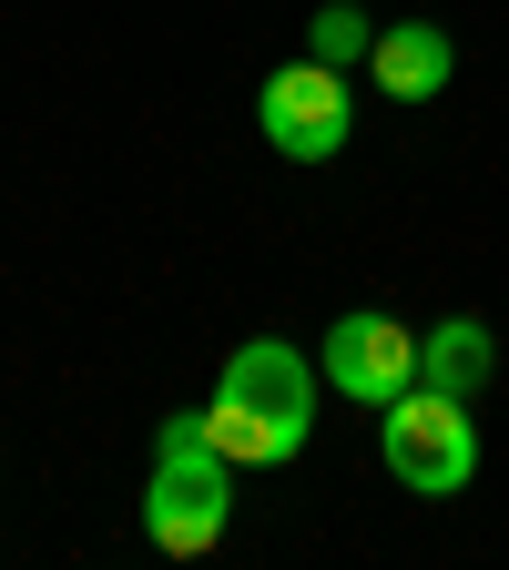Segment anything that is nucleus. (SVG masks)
Wrapping results in <instances>:
<instances>
[{
    "mask_svg": "<svg viewBox=\"0 0 509 570\" xmlns=\"http://www.w3.org/2000/svg\"><path fill=\"white\" fill-rule=\"evenodd\" d=\"M204 428H214V449L235 469H285L316 439V367L285 336H245L225 356V387H214Z\"/></svg>",
    "mask_w": 509,
    "mask_h": 570,
    "instance_id": "1",
    "label": "nucleus"
},
{
    "mask_svg": "<svg viewBox=\"0 0 509 570\" xmlns=\"http://www.w3.org/2000/svg\"><path fill=\"white\" fill-rule=\"evenodd\" d=\"M378 449H388V479L418 489V499H459L479 479V428H469V397H439V387H408L378 407Z\"/></svg>",
    "mask_w": 509,
    "mask_h": 570,
    "instance_id": "2",
    "label": "nucleus"
},
{
    "mask_svg": "<svg viewBox=\"0 0 509 570\" xmlns=\"http://www.w3.org/2000/svg\"><path fill=\"white\" fill-rule=\"evenodd\" d=\"M235 520V459L225 449H154V489H143V540L204 560Z\"/></svg>",
    "mask_w": 509,
    "mask_h": 570,
    "instance_id": "3",
    "label": "nucleus"
},
{
    "mask_svg": "<svg viewBox=\"0 0 509 570\" xmlns=\"http://www.w3.org/2000/svg\"><path fill=\"white\" fill-rule=\"evenodd\" d=\"M255 122L285 164H336L346 154V71L336 61H275L265 71V92H255Z\"/></svg>",
    "mask_w": 509,
    "mask_h": 570,
    "instance_id": "4",
    "label": "nucleus"
},
{
    "mask_svg": "<svg viewBox=\"0 0 509 570\" xmlns=\"http://www.w3.org/2000/svg\"><path fill=\"white\" fill-rule=\"evenodd\" d=\"M326 387L336 397H356V407H388V397H408L418 387V336L398 326V316H336L326 326Z\"/></svg>",
    "mask_w": 509,
    "mask_h": 570,
    "instance_id": "5",
    "label": "nucleus"
},
{
    "mask_svg": "<svg viewBox=\"0 0 509 570\" xmlns=\"http://www.w3.org/2000/svg\"><path fill=\"white\" fill-rule=\"evenodd\" d=\"M449 71H459V51H449L439 21H388L378 51H368V82H378L388 102H439V92H449Z\"/></svg>",
    "mask_w": 509,
    "mask_h": 570,
    "instance_id": "6",
    "label": "nucleus"
},
{
    "mask_svg": "<svg viewBox=\"0 0 509 570\" xmlns=\"http://www.w3.org/2000/svg\"><path fill=\"white\" fill-rule=\"evenodd\" d=\"M489 367H499V346H489L479 316H449V326L418 336V387H439V397H479Z\"/></svg>",
    "mask_w": 509,
    "mask_h": 570,
    "instance_id": "7",
    "label": "nucleus"
},
{
    "mask_svg": "<svg viewBox=\"0 0 509 570\" xmlns=\"http://www.w3.org/2000/svg\"><path fill=\"white\" fill-rule=\"evenodd\" d=\"M306 51H316V61H336V71H356V61L378 51V31H368V11H356V0H326L316 31H306Z\"/></svg>",
    "mask_w": 509,
    "mask_h": 570,
    "instance_id": "8",
    "label": "nucleus"
}]
</instances>
